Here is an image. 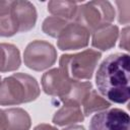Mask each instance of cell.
<instances>
[{
    "instance_id": "3957f363",
    "label": "cell",
    "mask_w": 130,
    "mask_h": 130,
    "mask_svg": "<svg viewBox=\"0 0 130 130\" xmlns=\"http://www.w3.org/2000/svg\"><path fill=\"white\" fill-rule=\"evenodd\" d=\"M101 57L102 53L93 49H86L75 54H65L60 57L59 68L73 80H88L92 77Z\"/></svg>"
},
{
    "instance_id": "5b68a950",
    "label": "cell",
    "mask_w": 130,
    "mask_h": 130,
    "mask_svg": "<svg viewBox=\"0 0 130 130\" xmlns=\"http://www.w3.org/2000/svg\"><path fill=\"white\" fill-rule=\"evenodd\" d=\"M57 60L55 47L46 41L36 40L30 42L23 53V61L26 67L35 71H43L50 68Z\"/></svg>"
},
{
    "instance_id": "9a60e30c",
    "label": "cell",
    "mask_w": 130,
    "mask_h": 130,
    "mask_svg": "<svg viewBox=\"0 0 130 130\" xmlns=\"http://www.w3.org/2000/svg\"><path fill=\"white\" fill-rule=\"evenodd\" d=\"M78 6V3L73 1H50L48 3V11L54 16H58L66 20H74Z\"/></svg>"
},
{
    "instance_id": "d6986e66",
    "label": "cell",
    "mask_w": 130,
    "mask_h": 130,
    "mask_svg": "<svg viewBox=\"0 0 130 130\" xmlns=\"http://www.w3.org/2000/svg\"><path fill=\"white\" fill-rule=\"evenodd\" d=\"M119 47L130 53V25L122 28Z\"/></svg>"
},
{
    "instance_id": "5bb4252c",
    "label": "cell",
    "mask_w": 130,
    "mask_h": 130,
    "mask_svg": "<svg viewBox=\"0 0 130 130\" xmlns=\"http://www.w3.org/2000/svg\"><path fill=\"white\" fill-rule=\"evenodd\" d=\"M18 32V26L10 12L9 1H0V36L12 37Z\"/></svg>"
},
{
    "instance_id": "e0dca14e",
    "label": "cell",
    "mask_w": 130,
    "mask_h": 130,
    "mask_svg": "<svg viewBox=\"0 0 130 130\" xmlns=\"http://www.w3.org/2000/svg\"><path fill=\"white\" fill-rule=\"evenodd\" d=\"M69 22H70L69 20H66V19L58 17V16H54V15L49 16L44 20L42 29L48 36L58 39L60 34L63 31V29Z\"/></svg>"
},
{
    "instance_id": "277c9868",
    "label": "cell",
    "mask_w": 130,
    "mask_h": 130,
    "mask_svg": "<svg viewBox=\"0 0 130 130\" xmlns=\"http://www.w3.org/2000/svg\"><path fill=\"white\" fill-rule=\"evenodd\" d=\"M115 18V9L109 1H89L78 6L74 21L90 32L111 24Z\"/></svg>"
},
{
    "instance_id": "8992f818",
    "label": "cell",
    "mask_w": 130,
    "mask_h": 130,
    "mask_svg": "<svg viewBox=\"0 0 130 130\" xmlns=\"http://www.w3.org/2000/svg\"><path fill=\"white\" fill-rule=\"evenodd\" d=\"M41 82L47 94L57 96L63 102L69 95L75 80L69 78L60 68H53L43 74Z\"/></svg>"
},
{
    "instance_id": "7402d4cb",
    "label": "cell",
    "mask_w": 130,
    "mask_h": 130,
    "mask_svg": "<svg viewBox=\"0 0 130 130\" xmlns=\"http://www.w3.org/2000/svg\"><path fill=\"white\" fill-rule=\"evenodd\" d=\"M127 108H128V110H129V111H130V103H129V104H128V106H127Z\"/></svg>"
},
{
    "instance_id": "ffe728a7",
    "label": "cell",
    "mask_w": 130,
    "mask_h": 130,
    "mask_svg": "<svg viewBox=\"0 0 130 130\" xmlns=\"http://www.w3.org/2000/svg\"><path fill=\"white\" fill-rule=\"evenodd\" d=\"M34 130H58L56 127L50 125V124H46V123H42V124H39L37 125Z\"/></svg>"
},
{
    "instance_id": "30bf717a",
    "label": "cell",
    "mask_w": 130,
    "mask_h": 130,
    "mask_svg": "<svg viewBox=\"0 0 130 130\" xmlns=\"http://www.w3.org/2000/svg\"><path fill=\"white\" fill-rule=\"evenodd\" d=\"M31 120L21 108L1 110V130H29Z\"/></svg>"
},
{
    "instance_id": "7c38bea8",
    "label": "cell",
    "mask_w": 130,
    "mask_h": 130,
    "mask_svg": "<svg viewBox=\"0 0 130 130\" xmlns=\"http://www.w3.org/2000/svg\"><path fill=\"white\" fill-rule=\"evenodd\" d=\"M118 37L119 27L114 24H108L92 32L91 45L101 51H108L115 46Z\"/></svg>"
},
{
    "instance_id": "2e32d148",
    "label": "cell",
    "mask_w": 130,
    "mask_h": 130,
    "mask_svg": "<svg viewBox=\"0 0 130 130\" xmlns=\"http://www.w3.org/2000/svg\"><path fill=\"white\" fill-rule=\"evenodd\" d=\"M81 106L83 107L84 116H89L94 112L106 111L107 109L110 108L111 104L102 95H100L95 89L92 88L83 100Z\"/></svg>"
},
{
    "instance_id": "6da1fadb",
    "label": "cell",
    "mask_w": 130,
    "mask_h": 130,
    "mask_svg": "<svg viewBox=\"0 0 130 130\" xmlns=\"http://www.w3.org/2000/svg\"><path fill=\"white\" fill-rule=\"evenodd\" d=\"M95 83L107 100L116 104L130 101V55L116 53L106 57L98 69Z\"/></svg>"
},
{
    "instance_id": "4fadbf2b",
    "label": "cell",
    "mask_w": 130,
    "mask_h": 130,
    "mask_svg": "<svg viewBox=\"0 0 130 130\" xmlns=\"http://www.w3.org/2000/svg\"><path fill=\"white\" fill-rule=\"evenodd\" d=\"M1 72L15 71L19 68L21 60L19 50L12 44H1Z\"/></svg>"
},
{
    "instance_id": "ac0fdd59",
    "label": "cell",
    "mask_w": 130,
    "mask_h": 130,
    "mask_svg": "<svg viewBox=\"0 0 130 130\" xmlns=\"http://www.w3.org/2000/svg\"><path fill=\"white\" fill-rule=\"evenodd\" d=\"M118 21L121 24L130 23V1H116Z\"/></svg>"
},
{
    "instance_id": "52a82bcc",
    "label": "cell",
    "mask_w": 130,
    "mask_h": 130,
    "mask_svg": "<svg viewBox=\"0 0 130 130\" xmlns=\"http://www.w3.org/2000/svg\"><path fill=\"white\" fill-rule=\"evenodd\" d=\"M89 130H130V116L121 109H111L95 114Z\"/></svg>"
},
{
    "instance_id": "8fae6325",
    "label": "cell",
    "mask_w": 130,
    "mask_h": 130,
    "mask_svg": "<svg viewBox=\"0 0 130 130\" xmlns=\"http://www.w3.org/2000/svg\"><path fill=\"white\" fill-rule=\"evenodd\" d=\"M80 106L81 105L76 102H64L62 107L55 113L53 123L57 126H66L82 122L84 114Z\"/></svg>"
},
{
    "instance_id": "ba28073f",
    "label": "cell",
    "mask_w": 130,
    "mask_h": 130,
    "mask_svg": "<svg viewBox=\"0 0 130 130\" xmlns=\"http://www.w3.org/2000/svg\"><path fill=\"white\" fill-rule=\"evenodd\" d=\"M90 31L81 24L69 22L57 39V46L62 51L85 48L89 42Z\"/></svg>"
},
{
    "instance_id": "9c48e42d",
    "label": "cell",
    "mask_w": 130,
    "mask_h": 130,
    "mask_svg": "<svg viewBox=\"0 0 130 130\" xmlns=\"http://www.w3.org/2000/svg\"><path fill=\"white\" fill-rule=\"evenodd\" d=\"M9 7L19 32L27 31L35 27L38 13L32 3L25 0L9 1Z\"/></svg>"
},
{
    "instance_id": "7a4b0ae2",
    "label": "cell",
    "mask_w": 130,
    "mask_h": 130,
    "mask_svg": "<svg viewBox=\"0 0 130 130\" xmlns=\"http://www.w3.org/2000/svg\"><path fill=\"white\" fill-rule=\"evenodd\" d=\"M40 86L35 77L25 73H14L2 79L0 89L1 106L29 103L40 95Z\"/></svg>"
},
{
    "instance_id": "44dd1931",
    "label": "cell",
    "mask_w": 130,
    "mask_h": 130,
    "mask_svg": "<svg viewBox=\"0 0 130 130\" xmlns=\"http://www.w3.org/2000/svg\"><path fill=\"white\" fill-rule=\"evenodd\" d=\"M63 130H85V129L81 125H71V126H69V127H67Z\"/></svg>"
}]
</instances>
